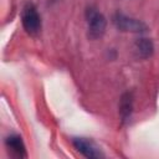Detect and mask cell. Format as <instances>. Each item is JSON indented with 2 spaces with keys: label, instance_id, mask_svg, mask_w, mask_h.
<instances>
[{
  "label": "cell",
  "instance_id": "cell-7",
  "mask_svg": "<svg viewBox=\"0 0 159 159\" xmlns=\"http://www.w3.org/2000/svg\"><path fill=\"white\" fill-rule=\"evenodd\" d=\"M134 48H135V52H137L138 57L148 58L149 56H152L154 46H153V42L150 40H148V39H139V40H137V42L134 45Z\"/></svg>",
  "mask_w": 159,
  "mask_h": 159
},
{
  "label": "cell",
  "instance_id": "cell-3",
  "mask_svg": "<svg viewBox=\"0 0 159 159\" xmlns=\"http://www.w3.org/2000/svg\"><path fill=\"white\" fill-rule=\"evenodd\" d=\"M112 21H113L114 26L120 31L139 34V32L147 31V29H148L143 21L134 19V17H130V16H127L122 12H116L112 17Z\"/></svg>",
  "mask_w": 159,
  "mask_h": 159
},
{
  "label": "cell",
  "instance_id": "cell-1",
  "mask_svg": "<svg viewBox=\"0 0 159 159\" xmlns=\"http://www.w3.org/2000/svg\"><path fill=\"white\" fill-rule=\"evenodd\" d=\"M86 19L88 25V37L92 40L102 37L107 27V20L104 15L99 12L96 7L89 6L86 9Z\"/></svg>",
  "mask_w": 159,
  "mask_h": 159
},
{
  "label": "cell",
  "instance_id": "cell-4",
  "mask_svg": "<svg viewBox=\"0 0 159 159\" xmlns=\"http://www.w3.org/2000/svg\"><path fill=\"white\" fill-rule=\"evenodd\" d=\"M72 144L77 152H80L83 157L88 159H98L104 157L99 148L93 142L86 138H72Z\"/></svg>",
  "mask_w": 159,
  "mask_h": 159
},
{
  "label": "cell",
  "instance_id": "cell-6",
  "mask_svg": "<svg viewBox=\"0 0 159 159\" xmlns=\"http://www.w3.org/2000/svg\"><path fill=\"white\" fill-rule=\"evenodd\" d=\"M133 112V94L130 92L123 93L120 97V103H119V114L122 118V123H125Z\"/></svg>",
  "mask_w": 159,
  "mask_h": 159
},
{
  "label": "cell",
  "instance_id": "cell-2",
  "mask_svg": "<svg viewBox=\"0 0 159 159\" xmlns=\"http://www.w3.org/2000/svg\"><path fill=\"white\" fill-rule=\"evenodd\" d=\"M21 22L22 26L25 29V31L31 35V36H36L40 34L41 31V16L36 9V6L31 2H27L21 11Z\"/></svg>",
  "mask_w": 159,
  "mask_h": 159
},
{
  "label": "cell",
  "instance_id": "cell-5",
  "mask_svg": "<svg viewBox=\"0 0 159 159\" xmlns=\"http://www.w3.org/2000/svg\"><path fill=\"white\" fill-rule=\"evenodd\" d=\"M5 144H6V148L9 150H11V153L15 157H19V158H26L27 157L25 144H24V142H22L20 135H17V134L9 135L5 139Z\"/></svg>",
  "mask_w": 159,
  "mask_h": 159
}]
</instances>
